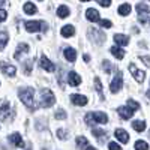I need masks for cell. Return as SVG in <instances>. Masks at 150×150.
Wrapping results in <instances>:
<instances>
[{"mask_svg": "<svg viewBox=\"0 0 150 150\" xmlns=\"http://www.w3.org/2000/svg\"><path fill=\"white\" fill-rule=\"evenodd\" d=\"M81 2H90V0H81Z\"/></svg>", "mask_w": 150, "mask_h": 150, "instance_id": "cell-47", "label": "cell"}, {"mask_svg": "<svg viewBox=\"0 0 150 150\" xmlns=\"http://www.w3.org/2000/svg\"><path fill=\"white\" fill-rule=\"evenodd\" d=\"M98 3L104 8H108V6H111V0H98Z\"/></svg>", "mask_w": 150, "mask_h": 150, "instance_id": "cell-37", "label": "cell"}, {"mask_svg": "<svg viewBox=\"0 0 150 150\" xmlns=\"http://www.w3.org/2000/svg\"><path fill=\"white\" fill-rule=\"evenodd\" d=\"M0 36H2V50L6 47V42H8V33L6 32H2V35H0Z\"/></svg>", "mask_w": 150, "mask_h": 150, "instance_id": "cell-34", "label": "cell"}, {"mask_svg": "<svg viewBox=\"0 0 150 150\" xmlns=\"http://www.w3.org/2000/svg\"><path fill=\"white\" fill-rule=\"evenodd\" d=\"M44 150H45V149H44Z\"/></svg>", "mask_w": 150, "mask_h": 150, "instance_id": "cell-49", "label": "cell"}, {"mask_svg": "<svg viewBox=\"0 0 150 150\" xmlns=\"http://www.w3.org/2000/svg\"><path fill=\"white\" fill-rule=\"evenodd\" d=\"M138 21H140L141 24H146V23H147V18H146V15H140V17H138Z\"/></svg>", "mask_w": 150, "mask_h": 150, "instance_id": "cell-41", "label": "cell"}, {"mask_svg": "<svg viewBox=\"0 0 150 150\" xmlns=\"http://www.w3.org/2000/svg\"><path fill=\"white\" fill-rule=\"evenodd\" d=\"M129 71L132 72L134 78H135L137 81H138V83H143V81H144V78H146V72H144V71L137 69V66H135L134 63H131V65H129Z\"/></svg>", "mask_w": 150, "mask_h": 150, "instance_id": "cell-4", "label": "cell"}, {"mask_svg": "<svg viewBox=\"0 0 150 150\" xmlns=\"http://www.w3.org/2000/svg\"><path fill=\"white\" fill-rule=\"evenodd\" d=\"M122 72H117V75H116V78L111 81V84H110V90H111V93H117L119 90H120V87H122Z\"/></svg>", "mask_w": 150, "mask_h": 150, "instance_id": "cell-5", "label": "cell"}, {"mask_svg": "<svg viewBox=\"0 0 150 150\" xmlns=\"http://www.w3.org/2000/svg\"><path fill=\"white\" fill-rule=\"evenodd\" d=\"M83 59H84L86 62H89V60H90V56H89V54H84V56H83Z\"/></svg>", "mask_w": 150, "mask_h": 150, "instance_id": "cell-44", "label": "cell"}, {"mask_svg": "<svg viewBox=\"0 0 150 150\" xmlns=\"http://www.w3.org/2000/svg\"><path fill=\"white\" fill-rule=\"evenodd\" d=\"M102 66H104V71H105L107 74H111V65H110V62L104 60V62H102Z\"/></svg>", "mask_w": 150, "mask_h": 150, "instance_id": "cell-35", "label": "cell"}, {"mask_svg": "<svg viewBox=\"0 0 150 150\" xmlns=\"http://www.w3.org/2000/svg\"><path fill=\"white\" fill-rule=\"evenodd\" d=\"M56 119H57V120H65V119H66V112H65L63 110L57 111V112H56Z\"/></svg>", "mask_w": 150, "mask_h": 150, "instance_id": "cell-33", "label": "cell"}, {"mask_svg": "<svg viewBox=\"0 0 150 150\" xmlns=\"http://www.w3.org/2000/svg\"><path fill=\"white\" fill-rule=\"evenodd\" d=\"M108 149H110V150H122V147H120L117 143H110V144H108Z\"/></svg>", "mask_w": 150, "mask_h": 150, "instance_id": "cell-38", "label": "cell"}, {"mask_svg": "<svg viewBox=\"0 0 150 150\" xmlns=\"http://www.w3.org/2000/svg\"><path fill=\"white\" fill-rule=\"evenodd\" d=\"M132 128H134L137 132H143V131L146 129V122H143V120H135V122H132Z\"/></svg>", "mask_w": 150, "mask_h": 150, "instance_id": "cell-23", "label": "cell"}, {"mask_svg": "<svg viewBox=\"0 0 150 150\" xmlns=\"http://www.w3.org/2000/svg\"><path fill=\"white\" fill-rule=\"evenodd\" d=\"M146 96H147V98H150V90H149V92L146 93Z\"/></svg>", "mask_w": 150, "mask_h": 150, "instance_id": "cell-46", "label": "cell"}, {"mask_svg": "<svg viewBox=\"0 0 150 150\" xmlns=\"http://www.w3.org/2000/svg\"><path fill=\"white\" fill-rule=\"evenodd\" d=\"M57 137H59V138H62V140H66V138H68V135L65 134L63 129H59V131H57Z\"/></svg>", "mask_w": 150, "mask_h": 150, "instance_id": "cell-39", "label": "cell"}, {"mask_svg": "<svg viewBox=\"0 0 150 150\" xmlns=\"http://www.w3.org/2000/svg\"><path fill=\"white\" fill-rule=\"evenodd\" d=\"M68 83L72 87H78L81 84V77H80L77 72H69L68 74Z\"/></svg>", "mask_w": 150, "mask_h": 150, "instance_id": "cell-6", "label": "cell"}, {"mask_svg": "<svg viewBox=\"0 0 150 150\" xmlns=\"http://www.w3.org/2000/svg\"><path fill=\"white\" fill-rule=\"evenodd\" d=\"M24 27L27 32L35 33V32H47L48 26L45 21H26L24 23Z\"/></svg>", "mask_w": 150, "mask_h": 150, "instance_id": "cell-2", "label": "cell"}, {"mask_svg": "<svg viewBox=\"0 0 150 150\" xmlns=\"http://www.w3.org/2000/svg\"><path fill=\"white\" fill-rule=\"evenodd\" d=\"M30 69H32V60H27V63H26V74H30Z\"/></svg>", "mask_w": 150, "mask_h": 150, "instance_id": "cell-40", "label": "cell"}, {"mask_svg": "<svg viewBox=\"0 0 150 150\" xmlns=\"http://www.w3.org/2000/svg\"><path fill=\"white\" fill-rule=\"evenodd\" d=\"M93 116H95V120L98 123H102V125L108 123V116L105 114L104 111H96V112H93Z\"/></svg>", "mask_w": 150, "mask_h": 150, "instance_id": "cell-15", "label": "cell"}, {"mask_svg": "<svg viewBox=\"0 0 150 150\" xmlns=\"http://www.w3.org/2000/svg\"><path fill=\"white\" fill-rule=\"evenodd\" d=\"M86 17H87V20L92 21V23H99V21H101V18H99V12L96 9H93V8L86 11Z\"/></svg>", "mask_w": 150, "mask_h": 150, "instance_id": "cell-10", "label": "cell"}, {"mask_svg": "<svg viewBox=\"0 0 150 150\" xmlns=\"http://www.w3.org/2000/svg\"><path fill=\"white\" fill-rule=\"evenodd\" d=\"M24 12H26L27 15H33V14H36V6L32 2H27L24 5Z\"/></svg>", "mask_w": 150, "mask_h": 150, "instance_id": "cell-24", "label": "cell"}, {"mask_svg": "<svg viewBox=\"0 0 150 150\" xmlns=\"http://www.w3.org/2000/svg\"><path fill=\"white\" fill-rule=\"evenodd\" d=\"M114 42L119 45V47H125V45H128L129 44V38L126 35H114Z\"/></svg>", "mask_w": 150, "mask_h": 150, "instance_id": "cell-13", "label": "cell"}, {"mask_svg": "<svg viewBox=\"0 0 150 150\" xmlns=\"http://www.w3.org/2000/svg\"><path fill=\"white\" fill-rule=\"evenodd\" d=\"M71 102L75 104V105H80V107H84L87 105V98L84 95H78V93H75L71 96Z\"/></svg>", "mask_w": 150, "mask_h": 150, "instance_id": "cell-7", "label": "cell"}, {"mask_svg": "<svg viewBox=\"0 0 150 150\" xmlns=\"http://www.w3.org/2000/svg\"><path fill=\"white\" fill-rule=\"evenodd\" d=\"M105 135H107V132L105 131H102V129H93V137H95V138H98V140H104L105 138Z\"/></svg>", "mask_w": 150, "mask_h": 150, "instance_id": "cell-28", "label": "cell"}, {"mask_svg": "<svg viewBox=\"0 0 150 150\" xmlns=\"http://www.w3.org/2000/svg\"><path fill=\"white\" fill-rule=\"evenodd\" d=\"M128 105H129L131 108H134V110H140V104L135 102V101H132V99H129V101H128Z\"/></svg>", "mask_w": 150, "mask_h": 150, "instance_id": "cell-36", "label": "cell"}, {"mask_svg": "<svg viewBox=\"0 0 150 150\" xmlns=\"http://www.w3.org/2000/svg\"><path fill=\"white\" fill-rule=\"evenodd\" d=\"M110 51H111L112 56H114L116 59H119V60H122L125 57V51H123V50H120V47H111Z\"/></svg>", "mask_w": 150, "mask_h": 150, "instance_id": "cell-21", "label": "cell"}, {"mask_svg": "<svg viewBox=\"0 0 150 150\" xmlns=\"http://www.w3.org/2000/svg\"><path fill=\"white\" fill-rule=\"evenodd\" d=\"M18 95H20L21 102L26 105L29 110L33 111L36 108V104H35V89H32V87H23V89H20Z\"/></svg>", "mask_w": 150, "mask_h": 150, "instance_id": "cell-1", "label": "cell"}, {"mask_svg": "<svg viewBox=\"0 0 150 150\" xmlns=\"http://www.w3.org/2000/svg\"><path fill=\"white\" fill-rule=\"evenodd\" d=\"M41 66H42L47 72H53V71H54V65H53V62L50 60L48 57H45V56H42V57H41Z\"/></svg>", "mask_w": 150, "mask_h": 150, "instance_id": "cell-11", "label": "cell"}, {"mask_svg": "<svg viewBox=\"0 0 150 150\" xmlns=\"http://www.w3.org/2000/svg\"><path fill=\"white\" fill-rule=\"evenodd\" d=\"M42 104H41V107H44V108H48V107H51V105H54V102H56V98H54V93L51 92V90H48V89H42Z\"/></svg>", "mask_w": 150, "mask_h": 150, "instance_id": "cell-3", "label": "cell"}, {"mask_svg": "<svg viewBox=\"0 0 150 150\" xmlns=\"http://www.w3.org/2000/svg\"><path fill=\"white\" fill-rule=\"evenodd\" d=\"M135 150H149V146H147V143H146V141L138 140V141L135 143Z\"/></svg>", "mask_w": 150, "mask_h": 150, "instance_id": "cell-29", "label": "cell"}, {"mask_svg": "<svg viewBox=\"0 0 150 150\" xmlns=\"http://www.w3.org/2000/svg\"><path fill=\"white\" fill-rule=\"evenodd\" d=\"M84 120H86V123H87V125H90V126H93L95 123H98V122L95 120V116H93V112H89V114H86Z\"/></svg>", "mask_w": 150, "mask_h": 150, "instance_id": "cell-30", "label": "cell"}, {"mask_svg": "<svg viewBox=\"0 0 150 150\" xmlns=\"http://www.w3.org/2000/svg\"><path fill=\"white\" fill-rule=\"evenodd\" d=\"M87 146H89V141H87L86 137H78L77 138V147L78 149H86Z\"/></svg>", "mask_w": 150, "mask_h": 150, "instance_id": "cell-26", "label": "cell"}, {"mask_svg": "<svg viewBox=\"0 0 150 150\" xmlns=\"http://www.w3.org/2000/svg\"><path fill=\"white\" fill-rule=\"evenodd\" d=\"M116 138H117L120 143L126 144V143L129 141V135H128V132L125 131V129H116Z\"/></svg>", "mask_w": 150, "mask_h": 150, "instance_id": "cell-12", "label": "cell"}, {"mask_svg": "<svg viewBox=\"0 0 150 150\" xmlns=\"http://www.w3.org/2000/svg\"><path fill=\"white\" fill-rule=\"evenodd\" d=\"M99 24H101L104 29H110V27H112V23H111L110 20H101V21H99Z\"/></svg>", "mask_w": 150, "mask_h": 150, "instance_id": "cell-32", "label": "cell"}, {"mask_svg": "<svg viewBox=\"0 0 150 150\" xmlns=\"http://www.w3.org/2000/svg\"><path fill=\"white\" fill-rule=\"evenodd\" d=\"M9 141L12 146H15V147H24V141L21 138V135L18 132H14L12 135H9Z\"/></svg>", "mask_w": 150, "mask_h": 150, "instance_id": "cell-9", "label": "cell"}, {"mask_svg": "<svg viewBox=\"0 0 150 150\" xmlns=\"http://www.w3.org/2000/svg\"><path fill=\"white\" fill-rule=\"evenodd\" d=\"M65 57H66L68 62H75V59H77V51H75L74 48L68 47V48H65Z\"/></svg>", "mask_w": 150, "mask_h": 150, "instance_id": "cell-20", "label": "cell"}, {"mask_svg": "<svg viewBox=\"0 0 150 150\" xmlns=\"http://www.w3.org/2000/svg\"><path fill=\"white\" fill-rule=\"evenodd\" d=\"M141 60H143V62H146V65H147V66H150V57H144V56H143V57H141Z\"/></svg>", "mask_w": 150, "mask_h": 150, "instance_id": "cell-42", "label": "cell"}, {"mask_svg": "<svg viewBox=\"0 0 150 150\" xmlns=\"http://www.w3.org/2000/svg\"><path fill=\"white\" fill-rule=\"evenodd\" d=\"M129 12H131V5L125 3V5H120L119 6V14L120 15H128Z\"/></svg>", "mask_w": 150, "mask_h": 150, "instance_id": "cell-27", "label": "cell"}, {"mask_svg": "<svg viewBox=\"0 0 150 150\" xmlns=\"http://www.w3.org/2000/svg\"><path fill=\"white\" fill-rule=\"evenodd\" d=\"M39 2H42V0H39Z\"/></svg>", "mask_w": 150, "mask_h": 150, "instance_id": "cell-48", "label": "cell"}, {"mask_svg": "<svg viewBox=\"0 0 150 150\" xmlns=\"http://www.w3.org/2000/svg\"><path fill=\"white\" fill-rule=\"evenodd\" d=\"M69 8L68 6H65V5H62V6H59V9H57V15L60 17V18H66V17H69Z\"/></svg>", "mask_w": 150, "mask_h": 150, "instance_id": "cell-22", "label": "cell"}, {"mask_svg": "<svg viewBox=\"0 0 150 150\" xmlns=\"http://www.w3.org/2000/svg\"><path fill=\"white\" fill-rule=\"evenodd\" d=\"M95 86H96V90L99 92V95H101V98L104 99V95H102V86H101V80H99V78H95Z\"/></svg>", "mask_w": 150, "mask_h": 150, "instance_id": "cell-31", "label": "cell"}, {"mask_svg": "<svg viewBox=\"0 0 150 150\" xmlns=\"http://www.w3.org/2000/svg\"><path fill=\"white\" fill-rule=\"evenodd\" d=\"M89 33H90V36H93V39H96L98 44H102V42L105 41V35L101 33L99 30H96V29H90Z\"/></svg>", "mask_w": 150, "mask_h": 150, "instance_id": "cell-14", "label": "cell"}, {"mask_svg": "<svg viewBox=\"0 0 150 150\" xmlns=\"http://www.w3.org/2000/svg\"><path fill=\"white\" fill-rule=\"evenodd\" d=\"M134 111H135V110H132L131 107H120V108H119V114H120V117H122L123 120H129V119L134 116Z\"/></svg>", "mask_w": 150, "mask_h": 150, "instance_id": "cell-8", "label": "cell"}, {"mask_svg": "<svg viewBox=\"0 0 150 150\" xmlns=\"http://www.w3.org/2000/svg\"><path fill=\"white\" fill-rule=\"evenodd\" d=\"M2 71H3V74H5V75H8V77H14L15 72H17L15 66L8 65V63H2Z\"/></svg>", "mask_w": 150, "mask_h": 150, "instance_id": "cell-16", "label": "cell"}, {"mask_svg": "<svg viewBox=\"0 0 150 150\" xmlns=\"http://www.w3.org/2000/svg\"><path fill=\"white\" fill-rule=\"evenodd\" d=\"M27 51H29V45H27V44H20L18 48H17V51H15V54H14V57H15L17 60H20V59H21V54H23V53L26 54Z\"/></svg>", "mask_w": 150, "mask_h": 150, "instance_id": "cell-19", "label": "cell"}, {"mask_svg": "<svg viewBox=\"0 0 150 150\" xmlns=\"http://www.w3.org/2000/svg\"><path fill=\"white\" fill-rule=\"evenodd\" d=\"M137 12H138L140 15H146V14H149V12H150V9H149L147 5H144V3H138V5H137Z\"/></svg>", "mask_w": 150, "mask_h": 150, "instance_id": "cell-25", "label": "cell"}, {"mask_svg": "<svg viewBox=\"0 0 150 150\" xmlns=\"http://www.w3.org/2000/svg\"><path fill=\"white\" fill-rule=\"evenodd\" d=\"M74 33H75V29H74L72 24H68V26L62 27V30H60V35L63 36V38H71Z\"/></svg>", "mask_w": 150, "mask_h": 150, "instance_id": "cell-17", "label": "cell"}, {"mask_svg": "<svg viewBox=\"0 0 150 150\" xmlns=\"http://www.w3.org/2000/svg\"><path fill=\"white\" fill-rule=\"evenodd\" d=\"M86 150H96V149H95V147H92V146H87V147H86Z\"/></svg>", "mask_w": 150, "mask_h": 150, "instance_id": "cell-45", "label": "cell"}, {"mask_svg": "<svg viewBox=\"0 0 150 150\" xmlns=\"http://www.w3.org/2000/svg\"><path fill=\"white\" fill-rule=\"evenodd\" d=\"M0 14H2V17H0V18H2V21H5V20H6V11L2 9V12H0Z\"/></svg>", "mask_w": 150, "mask_h": 150, "instance_id": "cell-43", "label": "cell"}, {"mask_svg": "<svg viewBox=\"0 0 150 150\" xmlns=\"http://www.w3.org/2000/svg\"><path fill=\"white\" fill-rule=\"evenodd\" d=\"M9 112H11V107H9V104H8V102H3V104H2V110H0V117H2L3 122L8 120Z\"/></svg>", "mask_w": 150, "mask_h": 150, "instance_id": "cell-18", "label": "cell"}]
</instances>
